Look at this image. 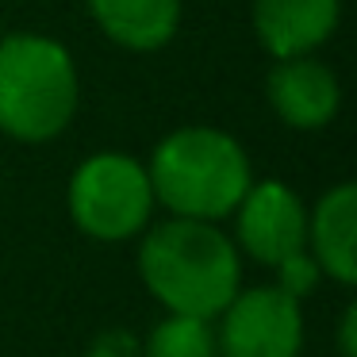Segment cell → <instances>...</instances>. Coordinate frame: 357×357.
Here are the masks:
<instances>
[{
  "instance_id": "obj_1",
  "label": "cell",
  "mask_w": 357,
  "mask_h": 357,
  "mask_svg": "<svg viewBox=\"0 0 357 357\" xmlns=\"http://www.w3.org/2000/svg\"><path fill=\"white\" fill-rule=\"evenodd\" d=\"M139 277L173 315L215 319L242 288V254L219 223L169 215L139 234Z\"/></svg>"
},
{
  "instance_id": "obj_2",
  "label": "cell",
  "mask_w": 357,
  "mask_h": 357,
  "mask_svg": "<svg viewBox=\"0 0 357 357\" xmlns=\"http://www.w3.org/2000/svg\"><path fill=\"white\" fill-rule=\"evenodd\" d=\"M154 204L181 219L223 223L254 181L250 154L231 131L208 123L173 127L146 158Z\"/></svg>"
},
{
  "instance_id": "obj_3",
  "label": "cell",
  "mask_w": 357,
  "mask_h": 357,
  "mask_svg": "<svg viewBox=\"0 0 357 357\" xmlns=\"http://www.w3.org/2000/svg\"><path fill=\"white\" fill-rule=\"evenodd\" d=\"M81 108V73L70 47L39 31L0 35V131L39 146L70 131Z\"/></svg>"
},
{
  "instance_id": "obj_4",
  "label": "cell",
  "mask_w": 357,
  "mask_h": 357,
  "mask_svg": "<svg viewBox=\"0 0 357 357\" xmlns=\"http://www.w3.org/2000/svg\"><path fill=\"white\" fill-rule=\"evenodd\" d=\"M154 188L146 162L127 150H96L73 165L66 185L70 223L93 242H131L154 223Z\"/></svg>"
},
{
  "instance_id": "obj_5",
  "label": "cell",
  "mask_w": 357,
  "mask_h": 357,
  "mask_svg": "<svg viewBox=\"0 0 357 357\" xmlns=\"http://www.w3.org/2000/svg\"><path fill=\"white\" fill-rule=\"evenodd\" d=\"M211 326L219 357H303V307L277 284L238 288Z\"/></svg>"
},
{
  "instance_id": "obj_6",
  "label": "cell",
  "mask_w": 357,
  "mask_h": 357,
  "mask_svg": "<svg viewBox=\"0 0 357 357\" xmlns=\"http://www.w3.org/2000/svg\"><path fill=\"white\" fill-rule=\"evenodd\" d=\"M231 238L238 254L265 265V269H273L280 257L307 246V204L280 177L250 181V188L231 211Z\"/></svg>"
},
{
  "instance_id": "obj_7",
  "label": "cell",
  "mask_w": 357,
  "mask_h": 357,
  "mask_svg": "<svg viewBox=\"0 0 357 357\" xmlns=\"http://www.w3.org/2000/svg\"><path fill=\"white\" fill-rule=\"evenodd\" d=\"M265 100L288 131H323L342 108V81L319 54L280 58L265 73Z\"/></svg>"
},
{
  "instance_id": "obj_8",
  "label": "cell",
  "mask_w": 357,
  "mask_h": 357,
  "mask_svg": "<svg viewBox=\"0 0 357 357\" xmlns=\"http://www.w3.org/2000/svg\"><path fill=\"white\" fill-rule=\"evenodd\" d=\"M342 24V0H254L250 27L273 62L315 54Z\"/></svg>"
},
{
  "instance_id": "obj_9",
  "label": "cell",
  "mask_w": 357,
  "mask_h": 357,
  "mask_svg": "<svg viewBox=\"0 0 357 357\" xmlns=\"http://www.w3.org/2000/svg\"><path fill=\"white\" fill-rule=\"evenodd\" d=\"M307 250L326 280L357 284V185L338 181L307 208Z\"/></svg>"
},
{
  "instance_id": "obj_10",
  "label": "cell",
  "mask_w": 357,
  "mask_h": 357,
  "mask_svg": "<svg viewBox=\"0 0 357 357\" xmlns=\"http://www.w3.org/2000/svg\"><path fill=\"white\" fill-rule=\"evenodd\" d=\"M100 35L131 54H154L181 31V0H85Z\"/></svg>"
},
{
  "instance_id": "obj_11",
  "label": "cell",
  "mask_w": 357,
  "mask_h": 357,
  "mask_svg": "<svg viewBox=\"0 0 357 357\" xmlns=\"http://www.w3.org/2000/svg\"><path fill=\"white\" fill-rule=\"evenodd\" d=\"M142 357H219L215 326L211 319L165 311L142 338Z\"/></svg>"
},
{
  "instance_id": "obj_12",
  "label": "cell",
  "mask_w": 357,
  "mask_h": 357,
  "mask_svg": "<svg viewBox=\"0 0 357 357\" xmlns=\"http://www.w3.org/2000/svg\"><path fill=\"white\" fill-rule=\"evenodd\" d=\"M319 280H323V269H319V261L311 257L307 246L288 254V257H280V261L273 265V284H277L280 292H288L292 300L311 296L319 288Z\"/></svg>"
},
{
  "instance_id": "obj_13",
  "label": "cell",
  "mask_w": 357,
  "mask_h": 357,
  "mask_svg": "<svg viewBox=\"0 0 357 357\" xmlns=\"http://www.w3.org/2000/svg\"><path fill=\"white\" fill-rule=\"evenodd\" d=\"M85 357H142V338L131 326H104L85 346Z\"/></svg>"
},
{
  "instance_id": "obj_14",
  "label": "cell",
  "mask_w": 357,
  "mask_h": 357,
  "mask_svg": "<svg viewBox=\"0 0 357 357\" xmlns=\"http://www.w3.org/2000/svg\"><path fill=\"white\" fill-rule=\"evenodd\" d=\"M334 346H338V357H357V303H346V307H342Z\"/></svg>"
}]
</instances>
